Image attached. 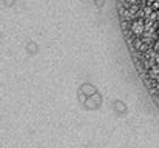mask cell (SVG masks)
<instances>
[{"instance_id":"obj_2","label":"cell","mask_w":159,"mask_h":148,"mask_svg":"<svg viewBox=\"0 0 159 148\" xmlns=\"http://www.w3.org/2000/svg\"><path fill=\"white\" fill-rule=\"evenodd\" d=\"M148 76L151 79H159V65H153V67L148 68Z\"/></svg>"},{"instance_id":"obj_1","label":"cell","mask_w":159,"mask_h":148,"mask_svg":"<svg viewBox=\"0 0 159 148\" xmlns=\"http://www.w3.org/2000/svg\"><path fill=\"white\" fill-rule=\"evenodd\" d=\"M130 31H131V34H134L136 37L142 36L145 32V22L144 20H134L133 23L130 25Z\"/></svg>"},{"instance_id":"obj_3","label":"cell","mask_w":159,"mask_h":148,"mask_svg":"<svg viewBox=\"0 0 159 148\" xmlns=\"http://www.w3.org/2000/svg\"><path fill=\"white\" fill-rule=\"evenodd\" d=\"M136 2H138V0H125V3H127V6H128V5H136Z\"/></svg>"},{"instance_id":"obj_5","label":"cell","mask_w":159,"mask_h":148,"mask_svg":"<svg viewBox=\"0 0 159 148\" xmlns=\"http://www.w3.org/2000/svg\"><path fill=\"white\" fill-rule=\"evenodd\" d=\"M147 2H148V3H150V5H151V3H153V2H156V0H147Z\"/></svg>"},{"instance_id":"obj_4","label":"cell","mask_w":159,"mask_h":148,"mask_svg":"<svg viewBox=\"0 0 159 148\" xmlns=\"http://www.w3.org/2000/svg\"><path fill=\"white\" fill-rule=\"evenodd\" d=\"M155 63L159 65V53H156V56H155Z\"/></svg>"}]
</instances>
